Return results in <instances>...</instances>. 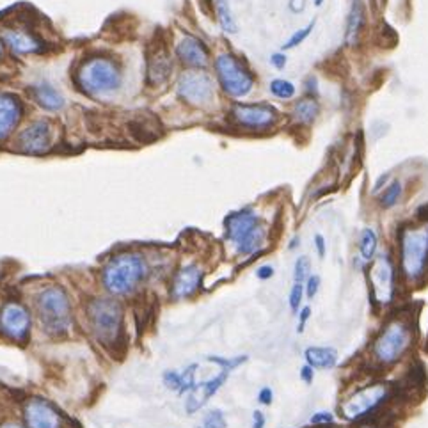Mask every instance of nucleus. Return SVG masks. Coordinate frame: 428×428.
Here are the masks:
<instances>
[{
  "instance_id": "obj_1",
  "label": "nucleus",
  "mask_w": 428,
  "mask_h": 428,
  "mask_svg": "<svg viewBox=\"0 0 428 428\" xmlns=\"http://www.w3.org/2000/svg\"><path fill=\"white\" fill-rule=\"evenodd\" d=\"M224 226L226 235L238 256L260 253L261 246L267 238V229L261 222V217L253 208H242V210L229 214L226 217Z\"/></svg>"
},
{
  "instance_id": "obj_2",
  "label": "nucleus",
  "mask_w": 428,
  "mask_h": 428,
  "mask_svg": "<svg viewBox=\"0 0 428 428\" xmlns=\"http://www.w3.org/2000/svg\"><path fill=\"white\" fill-rule=\"evenodd\" d=\"M148 275V263L141 254L125 253L112 258L104 268V285L114 295H128Z\"/></svg>"
},
{
  "instance_id": "obj_3",
  "label": "nucleus",
  "mask_w": 428,
  "mask_h": 428,
  "mask_svg": "<svg viewBox=\"0 0 428 428\" xmlns=\"http://www.w3.org/2000/svg\"><path fill=\"white\" fill-rule=\"evenodd\" d=\"M400 268L409 281H417L428 268V222L400 233Z\"/></svg>"
},
{
  "instance_id": "obj_4",
  "label": "nucleus",
  "mask_w": 428,
  "mask_h": 428,
  "mask_svg": "<svg viewBox=\"0 0 428 428\" xmlns=\"http://www.w3.org/2000/svg\"><path fill=\"white\" fill-rule=\"evenodd\" d=\"M36 309L41 325L48 334H61L72 325V306L66 292L59 286H50L36 297Z\"/></svg>"
},
{
  "instance_id": "obj_5",
  "label": "nucleus",
  "mask_w": 428,
  "mask_h": 428,
  "mask_svg": "<svg viewBox=\"0 0 428 428\" xmlns=\"http://www.w3.org/2000/svg\"><path fill=\"white\" fill-rule=\"evenodd\" d=\"M77 82L84 93L91 97L114 93L121 86V72L112 61L104 57H93L82 65L77 75Z\"/></svg>"
},
{
  "instance_id": "obj_6",
  "label": "nucleus",
  "mask_w": 428,
  "mask_h": 428,
  "mask_svg": "<svg viewBox=\"0 0 428 428\" xmlns=\"http://www.w3.org/2000/svg\"><path fill=\"white\" fill-rule=\"evenodd\" d=\"M215 75H217L219 86L222 87L228 97L246 98L253 91L254 79L249 66L236 57L235 54H221L215 59Z\"/></svg>"
},
{
  "instance_id": "obj_7",
  "label": "nucleus",
  "mask_w": 428,
  "mask_h": 428,
  "mask_svg": "<svg viewBox=\"0 0 428 428\" xmlns=\"http://www.w3.org/2000/svg\"><path fill=\"white\" fill-rule=\"evenodd\" d=\"M412 343V329L405 320L389 322L371 345V356L378 364H393L409 350Z\"/></svg>"
},
{
  "instance_id": "obj_8",
  "label": "nucleus",
  "mask_w": 428,
  "mask_h": 428,
  "mask_svg": "<svg viewBox=\"0 0 428 428\" xmlns=\"http://www.w3.org/2000/svg\"><path fill=\"white\" fill-rule=\"evenodd\" d=\"M89 320L94 334L105 345L116 343L123 327V309L114 299H94L91 300Z\"/></svg>"
},
{
  "instance_id": "obj_9",
  "label": "nucleus",
  "mask_w": 428,
  "mask_h": 428,
  "mask_svg": "<svg viewBox=\"0 0 428 428\" xmlns=\"http://www.w3.org/2000/svg\"><path fill=\"white\" fill-rule=\"evenodd\" d=\"M389 398H391V389L388 384H371L359 389L350 398L339 403V410L345 419L359 421L377 410Z\"/></svg>"
},
{
  "instance_id": "obj_10",
  "label": "nucleus",
  "mask_w": 428,
  "mask_h": 428,
  "mask_svg": "<svg viewBox=\"0 0 428 428\" xmlns=\"http://www.w3.org/2000/svg\"><path fill=\"white\" fill-rule=\"evenodd\" d=\"M176 93L187 104L194 107H204L215 98L214 79L203 70H189L180 75L176 84Z\"/></svg>"
},
{
  "instance_id": "obj_11",
  "label": "nucleus",
  "mask_w": 428,
  "mask_h": 428,
  "mask_svg": "<svg viewBox=\"0 0 428 428\" xmlns=\"http://www.w3.org/2000/svg\"><path fill=\"white\" fill-rule=\"evenodd\" d=\"M233 121L246 130H268L279 121V111L270 104H235L229 111Z\"/></svg>"
},
{
  "instance_id": "obj_12",
  "label": "nucleus",
  "mask_w": 428,
  "mask_h": 428,
  "mask_svg": "<svg viewBox=\"0 0 428 428\" xmlns=\"http://www.w3.org/2000/svg\"><path fill=\"white\" fill-rule=\"evenodd\" d=\"M373 263L370 267V288L371 295L378 304H389L395 299L396 285H395V265H393L389 254L375 256Z\"/></svg>"
},
{
  "instance_id": "obj_13",
  "label": "nucleus",
  "mask_w": 428,
  "mask_h": 428,
  "mask_svg": "<svg viewBox=\"0 0 428 428\" xmlns=\"http://www.w3.org/2000/svg\"><path fill=\"white\" fill-rule=\"evenodd\" d=\"M18 150L29 155H41L52 144V125L47 119H38L22 130L18 136Z\"/></svg>"
},
{
  "instance_id": "obj_14",
  "label": "nucleus",
  "mask_w": 428,
  "mask_h": 428,
  "mask_svg": "<svg viewBox=\"0 0 428 428\" xmlns=\"http://www.w3.org/2000/svg\"><path fill=\"white\" fill-rule=\"evenodd\" d=\"M0 329L11 339L23 341L31 329V317L26 307L16 302L6 304L0 313Z\"/></svg>"
},
{
  "instance_id": "obj_15",
  "label": "nucleus",
  "mask_w": 428,
  "mask_h": 428,
  "mask_svg": "<svg viewBox=\"0 0 428 428\" xmlns=\"http://www.w3.org/2000/svg\"><path fill=\"white\" fill-rule=\"evenodd\" d=\"M26 423L29 428H61V416L50 402L33 398L26 405Z\"/></svg>"
},
{
  "instance_id": "obj_16",
  "label": "nucleus",
  "mask_w": 428,
  "mask_h": 428,
  "mask_svg": "<svg viewBox=\"0 0 428 428\" xmlns=\"http://www.w3.org/2000/svg\"><path fill=\"white\" fill-rule=\"evenodd\" d=\"M229 373H231V371L226 370V368H222L221 373L215 375V377L210 378V380L197 382V384L194 385L192 391H190L189 398H187V402H185L187 412L189 414L197 412V410H199L201 407H203L204 403H207L208 400H210L212 396H214L215 393L222 388V385H224V382L228 380Z\"/></svg>"
},
{
  "instance_id": "obj_17",
  "label": "nucleus",
  "mask_w": 428,
  "mask_h": 428,
  "mask_svg": "<svg viewBox=\"0 0 428 428\" xmlns=\"http://www.w3.org/2000/svg\"><path fill=\"white\" fill-rule=\"evenodd\" d=\"M176 57L190 68L204 70L210 62V52L201 40L194 36H185L176 45Z\"/></svg>"
},
{
  "instance_id": "obj_18",
  "label": "nucleus",
  "mask_w": 428,
  "mask_h": 428,
  "mask_svg": "<svg viewBox=\"0 0 428 428\" xmlns=\"http://www.w3.org/2000/svg\"><path fill=\"white\" fill-rule=\"evenodd\" d=\"M201 282H203V270L197 265H185L176 272L175 279H172V297L175 299H189L190 295L199 290Z\"/></svg>"
},
{
  "instance_id": "obj_19",
  "label": "nucleus",
  "mask_w": 428,
  "mask_h": 428,
  "mask_svg": "<svg viewBox=\"0 0 428 428\" xmlns=\"http://www.w3.org/2000/svg\"><path fill=\"white\" fill-rule=\"evenodd\" d=\"M22 118V105L13 94L0 93V139H6Z\"/></svg>"
},
{
  "instance_id": "obj_20",
  "label": "nucleus",
  "mask_w": 428,
  "mask_h": 428,
  "mask_svg": "<svg viewBox=\"0 0 428 428\" xmlns=\"http://www.w3.org/2000/svg\"><path fill=\"white\" fill-rule=\"evenodd\" d=\"M171 73L172 61L164 48L157 50L148 59V82H150L151 86H158V84L165 82Z\"/></svg>"
},
{
  "instance_id": "obj_21",
  "label": "nucleus",
  "mask_w": 428,
  "mask_h": 428,
  "mask_svg": "<svg viewBox=\"0 0 428 428\" xmlns=\"http://www.w3.org/2000/svg\"><path fill=\"white\" fill-rule=\"evenodd\" d=\"M304 359L313 370H331L338 363V350L332 346H307Z\"/></svg>"
},
{
  "instance_id": "obj_22",
  "label": "nucleus",
  "mask_w": 428,
  "mask_h": 428,
  "mask_svg": "<svg viewBox=\"0 0 428 428\" xmlns=\"http://www.w3.org/2000/svg\"><path fill=\"white\" fill-rule=\"evenodd\" d=\"M364 23H366V11H364L363 4L359 0H356L350 8L349 18H346V31H345V41L349 47H356L359 43V38L363 34Z\"/></svg>"
},
{
  "instance_id": "obj_23",
  "label": "nucleus",
  "mask_w": 428,
  "mask_h": 428,
  "mask_svg": "<svg viewBox=\"0 0 428 428\" xmlns=\"http://www.w3.org/2000/svg\"><path fill=\"white\" fill-rule=\"evenodd\" d=\"M318 114H320V104L317 98H300L293 104L292 118L295 119L297 125L309 126L317 121Z\"/></svg>"
},
{
  "instance_id": "obj_24",
  "label": "nucleus",
  "mask_w": 428,
  "mask_h": 428,
  "mask_svg": "<svg viewBox=\"0 0 428 428\" xmlns=\"http://www.w3.org/2000/svg\"><path fill=\"white\" fill-rule=\"evenodd\" d=\"M2 40L4 43L11 48L15 54L26 55V54H34V52L40 50V43L34 40L33 36L26 33H20V31H6L2 34Z\"/></svg>"
},
{
  "instance_id": "obj_25",
  "label": "nucleus",
  "mask_w": 428,
  "mask_h": 428,
  "mask_svg": "<svg viewBox=\"0 0 428 428\" xmlns=\"http://www.w3.org/2000/svg\"><path fill=\"white\" fill-rule=\"evenodd\" d=\"M33 97L38 104L48 111H59L65 105V97L50 84H38L33 87Z\"/></svg>"
},
{
  "instance_id": "obj_26",
  "label": "nucleus",
  "mask_w": 428,
  "mask_h": 428,
  "mask_svg": "<svg viewBox=\"0 0 428 428\" xmlns=\"http://www.w3.org/2000/svg\"><path fill=\"white\" fill-rule=\"evenodd\" d=\"M215 11H217V20L221 23V29L226 34H236L238 33V26L233 16L231 2L229 0H215Z\"/></svg>"
},
{
  "instance_id": "obj_27",
  "label": "nucleus",
  "mask_w": 428,
  "mask_h": 428,
  "mask_svg": "<svg viewBox=\"0 0 428 428\" xmlns=\"http://www.w3.org/2000/svg\"><path fill=\"white\" fill-rule=\"evenodd\" d=\"M377 249H378L377 233H375V229L371 228H364L359 236V253H361V258H363V261L370 263V261L377 256Z\"/></svg>"
},
{
  "instance_id": "obj_28",
  "label": "nucleus",
  "mask_w": 428,
  "mask_h": 428,
  "mask_svg": "<svg viewBox=\"0 0 428 428\" xmlns=\"http://www.w3.org/2000/svg\"><path fill=\"white\" fill-rule=\"evenodd\" d=\"M402 194H403L402 182H400V180H395V182L389 183V185L384 189V192H382L380 207L385 208V210H389V208H393L400 199H402Z\"/></svg>"
},
{
  "instance_id": "obj_29",
  "label": "nucleus",
  "mask_w": 428,
  "mask_h": 428,
  "mask_svg": "<svg viewBox=\"0 0 428 428\" xmlns=\"http://www.w3.org/2000/svg\"><path fill=\"white\" fill-rule=\"evenodd\" d=\"M268 91L272 93V97L279 98V100H292L297 93L295 84L290 82V80H286V79L272 80L270 86H268Z\"/></svg>"
},
{
  "instance_id": "obj_30",
  "label": "nucleus",
  "mask_w": 428,
  "mask_h": 428,
  "mask_svg": "<svg viewBox=\"0 0 428 428\" xmlns=\"http://www.w3.org/2000/svg\"><path fill=\"white\" fill-rule=\"evenodd\" d=\"M314 23H317V20H311V22L307 23L306 27H302V29L295 31V33H293L292 36H290V40L286 41V43H282V52H285V50H292V48L299 47L300 43H304V41H306L307 38H309V34L313 33Z\"/></svg>"
},
{
  "instance_id": "obj_31",
  "label": "nucleus",
  "mask_w": 428,
  "mask_h": 428,
  "mask_svg": "<svg viewBox=\"0 0 428 428\" xmlns=\"http://www.w3.org/2000/svg\"><path fill=\"white\" fill-rule=\"evenodd\" d=\"M196 370H197V364H190V366H187L185 370L180 371V388H178L180 395L190 393L194 389V385L197 384Z\"/></svg>"
},
{
  "instance_id": "obj_32",
  "label": "nucleus",
  "mask_w": 428,
  "mask_h": 428,
  "mask_svg": "<svg viewBox=\"0 0 428 428\" xmlns=\"http://www.w3.org/2000/svg\"><path fill=\"white\" fill-rule=\"evenodd\" d=\"M307 278H309V258L299 256L295 260V267H293V281L304 285Z\"/></svg>"
},
{
  "instance_id": "obj_33",
  "label": "nucleus",
  "mask_w": 428,
  "mask_h": 428,
  "mask_svg": "<svg viewBox=\"0 0 428 428\" xmlns=\"http://www.w3.org/2000/svg\"><path fill=\"white\" fill-rule=\"evenodd\" d=\"M228 423H226L224 412L221 409H214L210 412H207L203 419V428H226Z\"/></svg>"
},
{
  "instance_id": "obj_34",
  "label": "nucleus",
  "mask_w": 428,
  "mask_h": 428,
  "mask_svg": "<svg viewBox=\"0 0 428 428\" xmlns=\"http://www.w3.org/2000/svg\"><path fill=\"white\" fill-rule=\"evenodd\" d=\"M247 359H249L247 356H238V357H233V359H226V357H217V356L208 357V361H212V363L219 364V366L226 368V370H229V371H233L235 368H238L240 364L247 363Z\"/></svg>"
},
{
  "instance_id": "obj_35",
  "label": "nucleus",
  "mask_w": 428,
  "mask_h": 428,
  "mask_svg": "<svg viewBox=\"0 0 428 428\" xmlns=\"http://www.w3.org/2000/svg\"><path fill=\"white\" fill-rule=\"evenodd\" d=\"M302 297H304V285H300V282H295V285L292 286V290H290V307H292L293 313H299V307L300 304H302Z\"/></svg>"
},
{
  "instance_id": "obj_36",
  "label": "nucleus",
  "mask_w": 428,
  "mask_h": 428,
  "mask_svg": "<svg viewBox=\"0 0 428 428\" xmlns=\"http://www.w3.org/2000/svg\"><path fill=\"white\" fill-rule=\"evenodd\" d=\"M320 282H322L320 275H317V274L309 275V278L306 279V285H304V292H306L307 299H314V297H317L318 290H320Z\"/></svg>"
},
{
  "instance_id": "obj_37",
  "label": "nucleus",
  "mask_w": 428,
  "mask_h": 428,
  "mask_svg": "<svg viewBox=\"0 0 428 428\" xmlns=\"http://www.w3.org/2000/svg\"><path fill=\"white\" fill-rule=\"evenodd\" d=\"M309 423L314 424V427H320V424H332L334 423V416H332L331 412H327V410H320V412L313 414V416L309 417Z\"/></svg>"
},
{
  "instance_id": "obj_38",
  "label": "nucleus",
  "mask_w": 428,
  "mask_h": 428,
  "mask_svg": "<svg viewBox=\"0 0 428 428\" xmlns=\"http://www.w3.org/2000/svg\"><path fill=\"white\" fill-rule=\"evenodd\" d=\"M164 384L165 388L172 389V391L178 393V388H180V371H175V370H168L164 373Z\"/></svg>"
},
{
  "instance_id": "obj_39",
  "label": "nucleus",
  "mask_w": 428,
  "mask_h": 428,
  "mask_svg": "<svg viewBox=\"0 0 428 428\" xmlns=\"http://www.w3.org/2000/svg\"><path fill=\"white\" fill-rule=\"evenodd\" d=\"M270 65L275 70H285V66L288 65V57H286L285 52H275V54L270 55Z\"/></svg>"
},
{
  "instance_id": "obj_40",
  "label": "nucleus",
  "mask_w": 428,
  "mask_h": 428,
  "mask_svg": "<svg viewBox=\"0 0 428 428\" xmlns=\"http://www.w3.org/2000/svg\"><path fill=\"white\" fill-rule=\"evenodd\" d=\"M275 270L272 265H261V267L256 268V278L260 279V281H268V279L274 278Z\"/></svg>"
},
{
  "instance_id": "obj_41",
  "label": "nucleus",
  "mask_w": 428,
  "mask_h": 428,
  "mask_svg": "<svg viewBox=\"0 0 428 428\" xmlns=\"http://www.w3.org/2000/svg\"><path fill=\"white\" fill-rule=\"evenodd\" d=\"M304 86H306V93L309 94V98H318V80L314 75H309L306 79V82H304Z\"/></svg>"
},
{
  "instance_id": "obj_42",
  "label": "nucleus",
  "mask_w": 428,
  "mask_h": 428,
  "mask_svg": "<svg viewBox=\"0 0 428 428\" xmlns=\"http://www.w3.org/2000/svg\"><path fill=\"white\" fill-rule=\"evenodd\" d=\"M258 402L261 405H270L274 402V391L270 388H261L260 393H258Z\"/></svg>"
},
{
  "instance_id": "obj_43",
  "label": "nucleus",
  "mask_w": 428,
  "mask_h": 428,
  "mask_svg": "<svg viewBox=\"0 0 428 428\" xmlns=\"http://www.w3.org/2000/svg\"><path fill=\"white\" fill-rule=\"evenodd\" d=\"M300 378H302L306 384H311L314 378V370L309 366V364H304L302 368H300Z\"/></svg>"
},
{
  "instance_id": "obj_44",
  "label": "nucleus",
  "mask_w": 428,
  "mask_h": 428,
  "mask_svg": "<svg viewBox=\"0 0 428 428\" xmlns=\"http://www.w3.org/2000/svg\"><path fill=\"white\" fill-rule=\"evenodd\" d=\"M309 317H311V307L309 306L302 307V309H300V313H299V327H297V331L304 332V325H306L307 318H309Z\"/></svg>"
},
{
  "instance_id": "obj_45",
  "label": "nucleus",
  "mask_w": 428,
  "mask_h": 428,
  "mask_svg": "<svg viewBox=\"0 0 428 428\" xmlns=\"http://www.w3.org/2000/svg\"><path fill=\"white\" fill-rule=\"evenodd\" d=\"M265 423H267V417L261 410H254L253 412V428H265Z\"/></svg>"
},
{
  "instance_id": "obj_46",
  "label": "nucleus",
  "mask_w": 428,
  "mask_h": 428,
  "mask_svg": "<svg viewBox=\"0 0 428 428\" xmlns=\"http://www.w3.org/2000/svg\"><path fill=\"white\" fill-rule=\"evenodd\" d=\"M314 246H317L318 256L324 258L325 256V238L320 235V233H317V235H314Z\"/></svg>"
},
{
  "instance_id": "obj_47",
  "label": "nucleus",
  "mask_w": 428,
  "mask_h": 428,
  "mask_svg": "<svg viewBox=\"0 0 428 428\" xmlns=\"http://www.w3.org/2000/svg\"><path fill=\"white\" fill-rule=\"evenodd\" d=\"M304 8H306V0H290V11L295 15L302 13Z\"/></svg>"
},
{
  "instance_id": "obj_48",
  "label": "nucleus",
  "mask_w": 428,
  "mask_h": 428,
  "mask_svg": "<svg viewBox=\"0 0 428 428\" xmlns=\"http://www.w3.org/2000/svg\"><path fill=\"white\" fill-rule=\"evenodd\" d=\"M388 178H389V175L380 176V178H378V182H377V185L373 187V192H377L378 189H382V187H384V185H382V183H385V182H388Z\"/></svg>"
},
{
  "instance_id": "obj_49",
  "label": "nucleus",
  "mask_w": 428,
  "mask_h": 428,
  "mask_svg": "<svg viewBox=\"0 0 428 428\" xmlns=\"http://www.w3.org/2000/svg\"><path fill=\"white\" fill-rule=\"evenodd\" d=\"M0 428H23V427L22 424H16V423H6V424H2Z\"/></svg>"
},
{
  "instance_id": "obj_50",
  "label": "nucleus",
  "mask_w": 428,
  "mask_h": 428,
  "mask_svg": "<svg viewBox=\"0 0 428 428\" xmlns=\"http://www.w3.org/2000/svg\"><path fill=\"white\" fill-rule=\"evenodd\" d=\"M322 4H324V0H314V6H317V8H320Z\"/></svg>"
},
{
  "instance_id": "obj_51",
  "label": "nucleus",
  "mask_w": 428,
  "mask_h": 428,
  "mask_svg": "<svg viewBox=\"0 0 428 428\" xmlns=\"http://www.w3.org/2000/svg\"><path fill=\"white\" fill-rule=\"evenodd\" d=\"M2 54H4V50H2V43H0V59H2Z\"/></svg>"
},
{
  "instance_id": "obj_52",
  "label": "nucleus",
  "mask_w": 428,
  "mask_h": 428,
  "mask_svg": "<svg viewBox=\"0 0 428 428\" xmlns=\"http://www.w3.org/2000/svg\"><path fill=\"white\" fill-rule=\"evenodd\" d=\"M363 428H370V427H363Z\"/></svg>"
},
{
  "instance_id": "obj_53",
  "label": "nucleus",
  "mask_w": 428,
  "mask_h": 428,
  "mask_svg": "<svg viewBox=\"0 0 428 428\" xmlns=\"http://www.w3.org/2000/svg\"><path fill=\"white\" fill-rule=\"evenodd\" d=\"M197 428H203V427H197Z\"/></svg>"
}]
</instances>
